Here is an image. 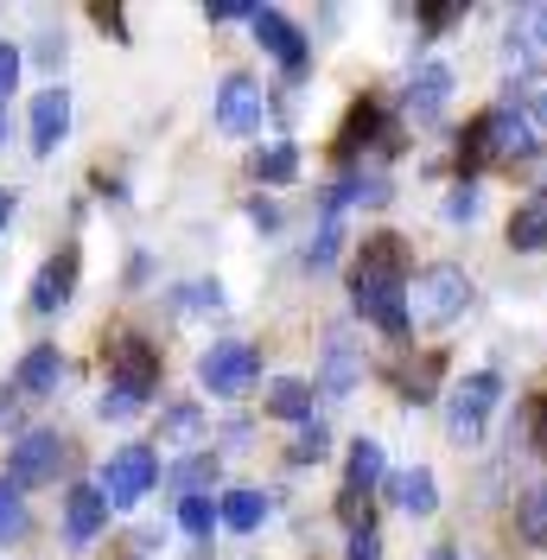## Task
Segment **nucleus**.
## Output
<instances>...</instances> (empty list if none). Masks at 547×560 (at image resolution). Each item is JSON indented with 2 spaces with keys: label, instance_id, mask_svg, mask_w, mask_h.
Returning <instances> with one entry per match:
<instances>
[{
  "label": "nucleus",
  "instance_id": "f257e3e1",
  "mask_svg": "<svg viewBox=\"0 0 547 560\" xmlns=\"http://www.w3.org/2000/svg\"><path fill=\"white\" fill-rule=\"evenodd\" d=\"M472 306V280L465 268H427V275L414 280V325H452V318Z\"/></svg>",
  "mask_w": 547,
  "mask_h": 560
},
{
  "label": "nucleus",
  "instance_id": "f03ea898",
  "mask_svg": "<svg viewBox=\"0 0 547 560\" xmlns=\"http://www.w3.org/2000/svg\"><path fill=\"white\" fill-rule=\"evenodd\" d=\"M108 388H121V395H135V401H147L153 388H160V350L147 345V338H115L108 345Z\"/></svg>",
  "mask_w": 547,
  "mask_h": 560
},
{
  "label": "nucleus",
  "instance_id": "7ed1b4c3",
  "mask_svg": "<svg viewBox=\"0 0 547 560\" xmlns=\"http://www.w3.org/2000/svg\"><path fill=\"white\" fill-rule=\"evenodd\" d=\"M153 478H160V458H153V446H121V453L103 465L108 510H128V503H140V497L153 490Z\"/></svg>",
  "mask_w": 547,
  "mask_h": 560
},
{
  "label": "nucleus",
  "instance_id": "20e7f679",
  "mask_svg": "<svg viewBox=\"0 0 547 560\" xmlns=\"http://www.w3.org/2000/svg\"><path fill=\"white\" fill-rule=\"evenodd\" d=\"M65 471V440L51 433V427H38V433H26L13 453H7V478L26 490V485H51Z\"/></svg>",
  "mask_w": 547,
  "mask_h": 560
},
{
  "label": "nucleus",
  "instance_id": "39448f33",
  "mask_svg": "<svg viewBox=\"0 0 547 560\" xmlns=\"http://www.w3.org/2000/svg\"><path fill=\"white\" fill-rule=\"evenodd\" d=\"M255 370H261V350H248V345H210L198 357V383L210 395H242L255 383Z\"/></svg>",
  "mask_w": 547,
  "mask_h": 560
},
{
  "label": "nucleus",
  "instance_id": "423d86ee",
  "mask_svg": "<svg viewBox=\"0 0 547 560\" xmlns=\"http://www.w3.org/2000/svg\"><path fill=\"white\" fill-rule=\"evenodd\" d=\"M350 293H357V313L370 318L376 331H388V338H408V287H382V280H350Z\"/></svg>",
  "mask_w": 547,
  "mask_h": 560
},
{
  "label": "nucleus",
  "instance_id": "0eeeda50",
  "mask_svg": "<svg viewBox=\"0 0 547 560\" xmlns=\"http://www.w3.org/2000/svg\"><path fill=\"white\" fill-rule=\"evenodd\" d=\"M497 395H503V383H497L490 370L465 376V383L452 388V433H458V440H478V433H484V415L497 408Z\"/></svg>",
  "mask_w": 547,
  "mask_h": 560
},
{
  "label": "nucleus",
  "instance_id": "6e6552de",
  "mask_svg": "<svg viewBox=\"0 0 547 560\" xmlns=\"http://www.w3.org/2000/svg\"><path fill=\"white\" fill-rule=\"evenodd\" d=\"M261 96H268V90H261V83H255V77H223V96H217V128H223V135H248V128H261Z\"/></svg>",
  "mask_w": 547,
  "mask_h": 560
},
{
  "label": "nucleus",
  "instance_id": "1a4fd4ad",
  "mask_svg": "<svg viewBox=\"0 0 547 560\" xmlns=\"http://www.w3.org/2000/svg\"><path fill=\"white\" fill-rule=\"evenodd\" d=\"M395 147V135H388V115H382V96H357L350 103V115H344V128H338V153L344 160H357L363 147Z\"/></svg>",
  "mask_w": 547,
  "mask_h": 560
},
{
  "label": "nucleus",
  "instance_id": "9d476101",
  "mask_svg": "<svg viewBox=\"0 0 547 560\" xmlns=\"http://www.w3.org/2000/svg\"><path fill=\"white\" fill-rule=\"evenodd\" d=\"M255 38H261L274 58L287 65V77H306L312 51H306V38H300V26H293L287 13H274V7H255Z\"/></svg>",
  "mask_w": 547,
  "mask_h": 560
},
{
  "label": "nucleus",
  "instance_id": "9b49d317",
  "mask_svg": "<svg viewBox=\"0 0 547 560\" xmlns=\"http://www.w3.org/2000/svg\"><path fill=\"white\" fill-rule=\"evenodd\" d=\"M77 268H83V255L65 243L33 280V313H58V306H70V293H77Z\"/></svg>",
  "mask_w": 547,
  "mask_h": 560
},
{
  "label": "nucleus",
  "instance_id": "f8f14e48",
  "mask_svg": "<svg viewBox=\"0 0 547 560\" xmlns=\"http://www.w3.org/2000/svg\"><path fill=\"white\" fill-rule=\"evenodd\" d=\"M357 280L408 287V248H401V236H370V243L357 248Z\"/></svg>",
  "mask_w": 547,
  "mask_h": 560
},
{
  "label": "nucleus",
  "instance_id": "ddd939ff",
  "mask_svg": "<svg viewBox=\"0 0 547 560\" xmlns=\"http://www.w3.org/2000/svg\"><path fill=\"white\" fill-rule=\"evenodd\" d=\"M103 523H108L103 485H77V490L65 497V535L83 548V541H96V535H103Z\"/></svg>",
  "mask_w": 547,
  "mask_h": 560
},
{
  "label": "nucleus",
  "instance_id": "4468645a",
  "mask_svg": "<svg viewBox=\"0 0 547 560\" xmlns=\"http://www.w3.org/2000/svg\"><path fill=\"white\" fill-rule=\"evenodd\" d=\"M65 128H70V96L51 83V90L33 103V153H58Z\"/></svg>",
  "mask_w": 547,
  "mask_h": 560
},
{
  "label": "nucleus",
  "instance_id": "2eb2a0df",
  "mask_svg": "<svg viewBox=\"0 0 547 560\" xmlns=\"http://www.w3.org/2000/svg\"><path fill=\"white\" fill-rule=\"evenodd\" d=\"M58 376H65V357H58V345H33L26 357H20V376H13V388H26V395H51V388H58Z\"/></svg>",
  "mask_w": 547,
  "mask_h": 560
},
{
  "label": "nucleus",
  "instance_id": "dca6fc26",
  "mask_svg": "<svg viewBox=\"0 0 547 560\" xmlns=\"http://www.w3.org/2000/svg\"><path fill=\"white\" fill-rule=\"evenodd\" d=\"M510 248H522V255H547V191H535V198L510 217Z\"/></svg>",
  "mask_w": 547,
  "mask_h": 560
},
{
  "label": "nucleus",
  "instance_id": "f3484780",
  "mask_svg": "<svg viewBox=\"0 0 547 560\" xmlns=\"http://www.w3.org/2000/svg\"><path fill=\"white\" fill-rule=\"evenodd\" d=\"M388 497H395L408 516H433V510H440V485H433V471H401V478H388Z\"/></svg>",
  "mask_w": 547,
  "mask_h": 560
},
{
  "label": "nucleus",
  "instance_id": "a211bd4d",
  "mask_svg": "<svg viewBox=\"0 0 547 560\" xmlns=\"http://www.w3.org/2000/svg\"><path fill=\"white\" fill-rule=\"evenodd\" d=\"M445 96H452V70L445 65H427L420 77H414V90H408V108L420 115V121H433L445 108Z\"/></svg>",
  "mask_w": 547,
  "mask_h": 560
},
{
  "label": "nucleus",
  "instance_id": "6ab92c4d",
  "mask_svg": "<svg viewBox=\"0 0 547 560\" xmlns=\"http://www.w3.org/2000/svg\"><path fill=\"white\" fill-rule=\"evenodd\" d=\"M510 58H515V65H535V58H547V7L522 13V20L510 26Z\"/></svg>",
  "mask_w": 547,
  "mask_h": 560
},
{
  "label": "nucleus",
  "instance_id": "aec40b11",
  "mask_svg": "<svg viewBox=\"0 0 547 560\" xmlns=\"http://www.w3.org/2000/svg\"><path fill=\"white\" fill-rule=\"evenodd\" d=\"M382 446L376 440H357L350 446V465H344V490H357V497H370V485H382Z\"/></svg>",
  "mask_w": 547,
  "mask_h": 560
},
{
  "label": "nucleus",
  "instance_id": "412c9836",
  "mask_svg": "<svg viewBox=\"0 0 547 560\" xmlns=\"http://www.w3.org/2000/svg\"><path fill=\"white\" fill-rule=\"evenodd\" d=\"M490 115H497V160L528 166V160H535V128H528V121H510L503 108H490Z\"/></svg>",
  "mask_w": 547,
  "mask_h": 560
},
{
  "label": "nucleus",
  "instance_id": "4be33fe9",
  "mask_svg": "<svg viewBox=\"0 0 547 560\" xmlns=\"http://www.w3.org/2000/svg\"><path fill=\"white\" fill-rule=\"evenodd\" d=\"M217 510H223V523L236 528V535H248V528L268 523V497H261V490H230Z\"/></svg>",
  "mask_w": 547,
  "mask_h": 560
},
{
  "label": "nucleus",
  "instance_id": "5701e85b",
  "mask_svg": "<svg viewBox=\"0 0 547 560\" xmlns=\"http://www.w3.org/2000/svg\"><path fill=\"white\" fill-rule=\"evenodd\" d=\"M312 401H318V388L300 383V376H287V383H274L268 415H280V420H312Z\"/></svg>",
  "mask_w": 547,
  "mask_h": 560
},
{
  "label": "nucleus",
  "instance_id": "b1692460",
  "mask_svg": "<svg viewBox=\"0 0 547 560\" xmlns=\"http://www.w3.org/2000/svg\"><path fill=\"white\" fill-rule=\"evenodd\" d=\"M497 153V115H478L465 135H458V173H472V166H484Z\"/></svg>",
  "mask_w": 547,
  "mask_h": 560
},
{
  "label": "nucleus",
  "instance_id": "393cba45",
  "mask_svg": "<svg viewBox=\"0 0 547 560\" xmlns=\"http://www.w3.org/2000/svg\"><path fill=\"white\" fill-rule=\"evenodd\" d=\"M293 173H300V147H293V140H274V147L255 153V178H261V185H287Z\"/></svg>",
  "mask_w": 547,
  "mask_h": 560
},
{
  "label": "nucleus",
  "instance_id": "a878e982",
  "mask_svg": "<svg viewBox=\"0 0 547 560\" xmlns=\"http://www.w3.org/2000/svg\"><path fill=\"white\" fill-rule=\"evenodd\" d=\"M515 535H522L528 548H547V490H528V497L515 503Z\"/></svg>",
  "mask_w": 547,
  "mask_h": 560
},
{
  "label": "nucleus",
  "instance_id": "bb28decb",
  "mask_svg": "<svg viewBox=\"0 0 547 560\" xmlns=\"http://www.w3.org/2000/svg\"><path fill=\"white\" fill-rule=\"evenodd\" d=\"M350 383H357V350H350L344 331H331L325 338V388H350Z\"/></svg>",
  "mask_w": 547,
  "mask_h": 560
},
{
  "label": "nucleus",
  "instance_id": "cd10ccee",
  "mask_svg": "<svg viewBox=\"0 0 547 560\" xmlns=\"http://www.w3.org/2000/svg\"><path fill=\"white\" fill-rule=\"evenodd\" d=\"M440 350H427V357H420V363H414V370H401V376H395V383H401V395H414V401H427V395H433V383H440Z\"/></svg>",
  "mask_w": 547,
  "mask_h": 560
},
{
  "label": "nucleus",
  "instance_id": "c85d7f7f",
  "mask_svg": "<svg viewBox=\"0 0 547 560\" xmlns=\"http://www.w3.org/2000/svg\"><path fill=\"white\" fill-rule=\"evenodd\" d=\"M13 535H26V503H20L13 478H0V541H13Z\"/></svg>",
  "mask_w": 547,
  "mask_h": 560
},
{
  "label": "nucleus",
  "instance_id": "c756f323",
  "mask_svg": "<svg viewBox=\"0 0 547 560\" xmlns=\"http://www.w3.org/2000/svg\"><path fill=\"white\" fill-rule=\"evenodd\" d=\"M217 516H223V510H217L210 497H185V503H178V528H185V535H210Z\"/></svg>",
  "mask_w": 547,
  "mask_h": 560
},
{
  "label": "nucleus",
  "instance_id": "7c9ffc66",
  "mask_svg": "<svg viewBox=\"0 0 547 560\" xmlns=\"http://www.w3.org/2000/svg\"><path fill=\"white\" fill-rule=\"evenodd\" d=\"M178 300H185V313H217L223 306V287L217 280H191V287H178Z\"/></svg>",
  "mask_w": 547,
  "mask_h": 560
},
{
  "label": "nucleus",
  "instance_id": "2f4dec72",
  "mask_svg": "<svg viewBox=\"0 0 547 560\" xmlns=\"http://www.w3.org/2000/svg\"><path fill=\"white\" fill-rule=\"evenodd\" d=\"M338 248H344V230H338V223H325V230H318V243L306 248V268H331V261H338Z\"/></svg>",
  "mask_w": 547,
  "mask_h": 560
},
{
  "label": "nucleus",
  "instance_id": "473e14b6",
  "mask_svg": "<svg viewBox=\"0 0 547 560\" xmlns=\"http://www.w3.org/2000/svg\"><path fill=\"white\" fill-rule=\"evenodd\" d=\"M452 20H465V0H433V7H420V26H427V33H445Z\"/></svg>",
  "mask_w": 547,
  "mask_h": 560
},
{
  "label": "nucleus",
  "instance_id": "72a5a7b5",
  "mask_svg": "<svg viewBox=\"0 0 547 560\" xmlns=\"http://www.w3.org/2000/svg\"><path fill=\"white\" fill-rule=\"evenodd\" d=\"M445 217H452V223H472V217H478V185H472V178H465V185H452Z\"/></svg>",
  "mask_w": 547,
  "mask_h": 560
},
{
  "label": "nucleus",
  "instance_id": "f704fd0d",
  "mask_svg": "<svg viewBox=\"0 0 547 560\" xmlns=\"http://www.w3.org/2000/svg\"><path fill=\"white\" fill-rule=\"evenodd\" d=\"M325 446H331V440H325V427H318V420H312L306 433H300V440H293V458H300V465H312V458H325Z\"/></svg>",
  "mask_w": 547,
  "mask_h": 560
},
{
  "label": "nucleus",
  "instance_id": "c9c22d12",
  "mask_svg": "<svg viewBox=\"0 0 547 560\" xmlns=\"http://www.w3.org/2000/svg\"><path fill=\"white\" fill-rule=\"evenodd\" d=\"M210 478V458H191V465H178V471H172V485L185 490V497H198V485H205Z\"/></svg>",
  "mask_w": 547,
  "mask_h": 560
},
{
  "label": "nucleus",
  "instance_id": "e433bc0d",
  "mask_svg": "<svg viewBox=\"0 0 547 560\" xmlns=\"http://www.w3.org/2000/svg\"><path fill=\"white\" fill-rule=\"evenodd\" d=\"M96 408H103V420H128V415L140 408V401H135V395H121V388H108V395L96 401Z\"/></svg>",
  "mask_w": 547,
  "mask_h": 560
},
{
  "label": "nucleus",
  "instance_id": "4c0bfd02",
  "mask_svg": "<svg viewBox=\"0 0 547 560\" xmlns=\"http://www.w3.org/2000/svg\"><path fill=\"white\" fill-rule=\"evenodd\" d=\"M90 20H96V26H103V33L128 38V13H121V7H90Z\"/></svg>",
  "mask_w": 547,
  "mask_h": 560
},
{
  "label": "nucleus",
  "instance_id": "58836bf2",
  "mask_svg": "<svg viewBox=\"0 0 547 560\" xmlns=\"http://www.w3.org/2000/svg\"><path fill=\"white\" fill-rule=\"evenodd\" d=\"M33 58H38L45 70H58V65H65V38H58V33H45V38L33 45Z\"/></svg>",
  "mask_w": 547,
  "mask_h": 560
},
{
  "label": "nucleus",
  "instance_id": "ea45409f",
  "mask_svg": "<svg viewBox=\"0 0 547 560\" xmlns=\"http://www.w3.org/2000/svg\"><path fill=\"white\" fill-rule=\"evenodd\" d=\"M350 560H382L376 528H357V535H350Z\"/></svg>",
  "mask_w": 547,
  "mask_h": 560
},
{
  "label": "nucleus",
  "instance_id": "a19ab883",
  "mask_svg": "<svg viewBox=\"0 0 547 560\" xmlns=\"http://www.w3.org/2000/svg\"><path fill=\"white\" fill-rule=\"evenodd\" d=\"M185 433H198V408H172L166 415V440H185Z\"/></svg>",
  "mask_w": 547,
  "mask_h": 560
},
{
  "label": "nucleus",
  "instance_id": "79ce46f5",
  "mask_svg": "<svg viewBox=\"0 0 547 560\" xmlns=\"http://www.w3.org/2000/svg\"><path fill=\"white\" fill-rule=\"evenodd\" d=\"M13 77H20V51H13V45H0V103L13 96Z\"/></svg>",
  "mask_w": 547,
  "mask_h": 560
},
{
  "label": "nucleus",
  "instance_id": "37998d69",
  "mask_svg": "<svg viewBox=\"0 0 547 560\" xmlns=\"http://www.w3.org/2000/svg\"><path fill=\"white\" fill-rule=\"evenodd\" d=\"M210 20H217V26H223V20H255V7H242V0H217Z\"/></svg>",
  "mask_w": 547,
  "mask_h": 560
},
{
  "label": "nucleus",
  "instance_id": "c03bdc74",
  "mask_svg": "<svg viewBox=\"0 0 547 560\" xmlns=\"http://www.w3.org/2000/svg\"><path fill=\"white\" fill-rule=\"evenodd\" d=\"M535 446H542V453H547V395H542V401H535Z\"/></svg>",
  "mask_w": 547,
  "mask_h": 560
},
{
  "label": "nucleus",
  "instance_id": "a18cd8bd",
  "mask_svg": "<svg viewBox=\"0 0 547 560\" xmlns=\"http://www.w3.org/2000/svg\"><path fill=\"white\" fill-rule=\"evenodd\" d=\"M7 217H13V191H0V230H7Z\"/></svg>",
  "mask_w": 547,
  "mask_h": 560
},
{
  "label": "nucleus",
  "instance_id": "49530a36",
  "mask_svg": "<svg viewBox=\"0 0 547 560\" xmlns=\"http://www.w3.org/2000/svg\"><path fill=\"white\" fill-rule=\"evenodd\" d=\"M535 121H542V128H547V90H542V96H535Z\"/></svg>",
  "mask_w": 547,
  "mask_h": 560
},
{
  "label": "nucleus",
  "instance_id": "de8ad7c7",
  "mask_svg": "<svg viewBox=\"0 0 547 560\" xmlns=\"http://www.w3.org/2000/svg\"><path fill=\"white\" fill-rule=\"evenodd\" d=\"M7 408H13V395H7V388H0V415H7Z\"/></svg>",
  "mask_w": 547,
  "mask_h": 560
},
{
  "label": "nucleus",
  "instance_id": "09e8293b",
  "mask_svg": "<svg viewBox=\"0 0 547 560\" xmlns=\"http://www.w3.org/2000/svg\"><path fill=\"white\" fill-rule=\"evenodd\" d=\"M0 135H7V103H0Z\"/></svg>",
  "mask_w": 547,
  "mask_h": 560
},
{
  "label": "nucleus",
  "instance_id": "8fccbe9b",
  "mask_svg": "<svg viewBox=\"0 0 547 560\" xmlns=\"http://www.w3.org/2000/svg\"><path fill=\"white\" fill-rule=\"evenodd\" d=\"M440 560H458V555H440Z\"/></svg>",
  "mask_w": 547,
  "mask_h": 560
}]
</instances>
